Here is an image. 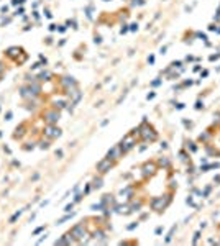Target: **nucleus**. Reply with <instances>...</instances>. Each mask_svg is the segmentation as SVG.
<instances>
[{
  "mask_svg": "<svg viewBox=\"0 0 220 246\" xmlns=\"http://www.w3.org/2000/svg\"><path fill=\"white\" fill-rule=\"evenodd\" d=\"M57 120H59V113H57V112H49V113H46V122H48L49 125L56 123Z\"/></svg>",
  "mask_w": 220,
  "mask_h": 246,
  "instance_id": "nucleus-9",
  "label": "nucleus"
},
{
  "mask_svg": "<svg viewBox=\"0 0 220 246\" xmlns=\"http://www.w3.org/2000/svg\"><path fill=\"white\" fill-rule=\"evenodd\" d=\"M104 236H105V235H104L102 231H95V233H94V238H95V240H104Z\"/></svg>",
  "mask_w": 220,
  "mask_h": 246,
  "instance_id": "nucleus-12",
  "label": "nucleus"
},
{
  "mask_svg": "<svg viewBox=\"0 0 220 246\" xmlns=\"http://www.w3.org/2000/svg\"><path fill=\"white\" fill-rule=\"evenodd\" d=\"M112 166H113V161L110 158H105V159H102L100 163H97V171L100 172V174H105L107 171H110Z\"/></svg>",
  "mask_w": 220,
  "mask_h": 246,
  "instance_id": "nucleus-5",
  "label": "nucleus"
},
{
  "mask_svg": "<svg viewBox=\"0 0 220 246\" xmlns=\"http://www.w3.org/2000/svg\"><path fill=\"white\" fill-rule=\"evenodd\" d=\"M135 227H138V223H133V225H130V227H128V230H133Z\"/></svg>",
  "mask_w": 220,
  "mask_h": 246,
  "instance_id": "nucleus-16",
  "label": "nucleus"
},
{
  "mask_svg": "<svg viewBox=\"0 0 220 246\" xmlns=\"http://www.w3.org/2000/svg\"><path fill=\"white\" fill-rule=\"evenodd\" d=\"M169 163H167V159H164V158H161L159 159V166H167Z\"/></svg>",
  "mask_w": 220,
  "mask_h": 246,
  "instance_id": "nucleus-14",
  "label": "nucleus"
},
{
  "mask_svg": "<svg viewBox=\"0 0 220 246\" xmlns=\"http://www.w3.org/2000/svg\"><path fill=\"white\" fill-rule=\"evenodd\" d=\"M20 215H22V210H20V212H17V213H15V215H13L12 218H10V223H13V222H15V220H17Z\"/></svg>",
  "mask_w": 220,
  "mask_h": 246,
  "instance_id": "nucleus-13",
  "label": "nucleus"
},
{
  "mask_svg": "<svg viewBox=\"0 0 220 246\" xmlns=\"http://www.w3.org/2000/svg\"><path fill=\"white\" fill-rule=\"evenodd\" d=\"M154 172H156V166H154L153 163H146V164L143 166V176H145V177L153 176Z\"/></svg>",
  "mask_w": 220,
  "mask_h": 246,
  "instance_id": "nucleus-7",
  "label": "nucleus"
},
{
  "mask_svg": "<svg viewBox=\"0 0 220 246\" xmlns=\"http://www.w3.org/2000/svg\"><path fill=\"white\" fill-rule=\"evenodd\" d=\"M44 135H46V136H49V138H57L61 135V130L59 128L48 127V128H46V131H44Z\"/></svg>",
  "mask_w": 220,
  "mask_h": 246,
  "instance_id": "nucleus-8",
  "label": "nucleus"
},
{
  "mask_svg": "<svg viewBox=\"0 0 220 246\" xmlns=\"http://www.w3.org/2000/svg\"><path fill=\"white\" fill-rule=\"evenodd\" d=\"M92 187H94V189H100V187H102V179H100V177H99V179H94Z\"/></svg>",
  "mask_w": 220,
  "mask_h": 246,
  "instance_id": "nucleus-11",
  "label": "nucleus"
},
{
  "mask_svg": "<svg viewBox=\"0 0 220 246\" xmlns=\"http://www.w3.org/2000/svg\"><path fill=\"white\" fill-rule=\"evenodd\" d=\"M140 130H141L140 135H141V138H143L145 141H154L156 140V133H154V130L151 127H141Z\"/></svg>",
  "mask_w": 220,
  "mask_h": 246,
  "instance_id": "nucleus-4",
  "label": "nucleus"
},
{
  "mask_svg": "<svg viewBox=\"0 0 220 246\" xmlns=\"http://www.w3.org/2000/svg\"><path fill=\"white\" fill-rule=\"evenodd\" d=\"M71 208H72V203H71V205H67V207H66V210H64V212H71Z\"/></svg>",
  "mask_w": 220,
  "mask_h": 246,
  "instance_id": "nucleus-17",
  "label": "nucleus"
},
{
  "mask_svg": "<svg viewBox=\"0 0 220 246\" xmlns=\"http://www.w3.org/2000/svg\"><path fill=\"white\" fill-rule=\"evenodd\" d=\"M123 156V149H122V146L120 144H117L115 148H112L108 151V154H107V158H110L112 161H117V159H120Z\"/></svg>",
  "mask_w": 220,
  "mask_h": 246,
  "instance_id": "nucleus-6",
  "label": "nucleus"
},
{
  "mask_svg": "<svg viewBox=\"0 0 220 246\" xmlns=\"http://www.w3.org/2000/svg\"><path fill=\"white\" fill-rule=\"evenodd\" d=\"M169 202H171V195L158 197V198H153V202H151V207H153V210L161 212V210H164V208L169 205Z\"/></svg>",
  "mask_w": 220,
  "mask_h": 246,
  "instance_id": "nucleus-2",
  "label": "nucleus"
},
{
  "mask_svg": "<svg viewBox=\"0 0 220 246\" xmlns=\"http://www.w3.org/2000/svg\"><path fill=\"white\" fill-rule=\"evenodd\" d=\"M69 233L72 235V238H74L76 241H79V243L84 241V240H86V236H87V231H86L84 223H79V225H76V227H72Z\"/></svg>",
  "mask_w": 220,
  "mask_h": 246,
  "instance_id": "nucleus-1",
  "label": "nucleus"
},
{
  "mask_svg": "<svg viewBox=\"0 0 220 246\" xmlns=\"http://www.w3.org/2000/svg\"><path fill=\"white\" fill-rule=\"evenodd\" d=\"M115 208H117V212H118V213H125V215H127V213H130L128 205H117Z\"/></svg>",
  "mask_w": 220,
  "mask_h": 246,
  "instance_id": "nucleus-10",
  "label": "nucleus"
},
{
  "mask_svg": "<svg viewBox=\"0 0 220 246\" xmlns=\"http://www.w3.org/2000/svg\"><path fill=\"white\" fill-rule=\"evenodd\" d=\"M135 133H132V135H127L123 140H122V143H120V146H122V149H123V153H127V151H130L133 148L135 144H137V141H135Z\"/></svg>",
  "mask_w": 220,
  "mask_h": 246,
  "instance_id": "nucleus-3",
  "label": "nucleus"
},
{
  "mask_svg": "<svg viewBox=\"0 0 220 246\" xmlns=\"http://www.w3.org/2000/svg\"><path fill=\"white\" fill-rule=\"evenodd\" d=\"M43 228H44V227H40V228H36V230H35V235H38V233H40V231H41V230H43Z\"/></svg>",
  "mask_w": 220,
  "mask_h": 246,
  "instance_id": "nucleus-15",
  "label": "nucleus"
}]
</instances>
